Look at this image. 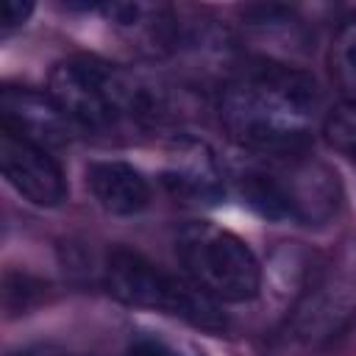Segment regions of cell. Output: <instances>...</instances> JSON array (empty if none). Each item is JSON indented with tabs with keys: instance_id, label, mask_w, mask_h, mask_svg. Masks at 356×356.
Returning <instances> with one entry per match:
<instances>
[{
	"instance_id": "obj_1",
	"label": "cell",
	"mask_w": 356,
	"mask_h": 356,
	"mask_svg": "<svg viewBox=\"0 0 356 356\" xmlns=\"http://www.w3.org/2000/svg\"><path fill=\"white\" fill-rule=\"evenodd\" d=\"M320 89L312 75L261 67L231 81L220 95V120L231 139L261 156H292L312 139Z\"/></svg>"
},
{
	"instance_id": "obj_2",
	"label": "cell",
	"mask_w": 356,
	"mask_h": 356,
	"mask_svg": "<svg viewBox=\"0 0 356 356\" xmlns=\"http://www.w3.org/2000/svg\"><path fill=\"white\" fill-rule=\"evenodd\" d=\"M47 92L75 125L89 131H114L164 114V89L159 83L97 56L58 61Z\"/></svg>"
},
{
	"instance_id": "obj_3",
	"label": "cell",
	"mask_w": 356,
	"mask_h": 356,
	"mask_svg": "<svg viewBox=\"0 0 356 356\" xmlns=\"http://www.w3.org/2000/svg\"><path fill=\"white\" fill-rule=\"evenodd\" d=\"M103 281L106 289L128 306L164 312L206 331L225 328V317L214 298H209L197 284L161 270L134 250H111L103 267Z\"/></svg>"
},
{
	"instance_id": "obj_4",
	"label": "cell",
	"mask_w": 356,
	"mask_h": 356,
	"mask_svg": "<svg viewBox=\"0 0 356 356\" xmlns=\"http://www.w3.org/2000/svg\"><path fill=\"white\" fill-rule=\"evenodd\" d=\"M175 253L209 298L242 303L259 295L261 267L248 242L214 222H189L175 234Z\"/></svg>"
},
{
	"instance_id": "obj_5",
	"label": "cell",
	"mask_w": 356,
	"mask_h": 356,
	"mask_svg": "<svg viewBox=\"0 0 356 356\" xmlns=\"http://www.w3.org/2000/svg\"><path fill=\"white\" fill-rule=\"evenodd\" d=\"M0 170L8 186L33 206L53 209L67 197V178L58 161L39 145L0 128Z\"/></svg>"
},
{
	"instance_id": "obj_6",
	"label": "cell",
	"mask_w": 356,
	"mask_h": 356,
	"mask_svg": "<svg viewBox=\"0 0 356 356\" xmlns=\"http://www.w3.org/2000/svg\"><path fill=\"white\" fill-rule=\"evenodd\" d=\"M164 189L189 206H217L225 195V181L214 150L195 136H181L170 145L161 167Z\"/></svg>"
},
{
	"instance_id": "obj_7",
	"label": "cell",
	"mask_w": 356,
	"mask_h": 356,
	"mask_svg": "<svg viewBox=\"0 0 356 356\" xmlns=\"http://www.w3.org/2000/svg\"><path fill=\"white\" fill-rule=\"evenodd\" d=\"M0 128L39 147H61L72 139L75 122L50 92L31 86H6L0 92Z\"/></svg>"
},
{
	"instance_id": "obj_8",
	"label": "cell",
	"mask_w": 356,
	"mask_h": 356,
	"mask_svg": "<svg viewBox=\"0 0 356 356\" xmlns=\"http://www.w3.org/2000/svg\"><path fill=\"white\" fill-rule=\"evenodd\" d=\"M356 320V284L331 278L306 292L289 320V337L303 348H317L339 337Z\"/></svg>"
},
{
	"instance_id": "obj_9",
	"label": "cell",
	"mask_w": 356,
	"mask_h": 356,
	"mask_svg": "<svg viewBox=\"0 0 356 356\" xmlns=\"http://www.w3.org/2000/svg\"><path fill=\"white\" fill-rule=\"evenodd\" d=\"M86 184L108 214L131 217L139 214L150 203V184L147 178L125 164V161H95L86 170Z\"/></svg>"
},
{
	"instance_id": "obj_10",
	"label": "cell",
	"mask_w": 356,
	"mask_h": 356,
	"mask_svg": "<svg viewBox=\"0 0 356 356\" xmlns=\"http://www.w3.org/2000/svg\"><path fill=\"white\" fill-rule=\"evenodd\" d=\"M331 72L348 103H356V17H350L334 36Z\"/></svg>"
},
{
	"instance_id": "obj_11",
	"label": "cell",
	"mask_w": 356,
	"mask_h": 356,
	"mask_svg": "<svg viewBox=\"0 0 356 356\" xmlns=\"http://www.w3.org/2000/svg\"><path fill=\"white\" fill-rule=\"evenodd\" d=\"M325 139L334 150L356 161V103H342L325 117Z\"/></svg>"
},
{
	"instance_id": "obj_12",
	"label": "cell",
	"mask_w": 356,
	"mask_h": 356,
	"mask_svg": "<svg viewBox=\"0 0 356 356\" xmlns=\"http://www.w3.org/2000/svg\"><path fill=\"white\" fill-rule=\"evenodd\" d=\"M31 14H33L31 0H3V6H0V36H8L17 28H22Z\"/></svg>"
},
{
	"instance_id": "obj_13",
	"label": "cell",
	"mask_w": 356,
	"mask_h": 356,
	"mask_svg": "<svg viewBox=\"0 0 356 356\" xmlns=\"http://www.w3.org/2000/svg\"><path fill=\"white\" fill-rule=\"evenodd\" d=\"M125 356H181V353L170 350V348H167V345H161V342L139 339V342H134V345L128 348V353H125Z\"/></svg>"
}]
</instances>
